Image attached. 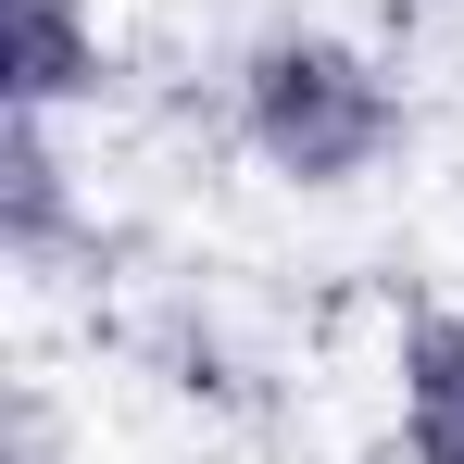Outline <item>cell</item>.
Returning a JSON list of instances; mask_svg holds the SVG:
<instances>
[{
    "instance_id": "obj_1",
    "label": "cell",
    "mask_w": 464,
    "mask_h": 464,
    "mask_svg": "<svg viewBox=\"0 0 464 464\" xmlns=\"http://www.w3.org/2000/svg\"><path fill=\"white\" fill-rule=\"evenodd\" d=\"M238 139L276 163L289 188H352V176H377L389 139H401V101L389 76L352 51V38H264L251 63H238Z\"/></svg>"
},
{
    "instance_id": "obj_2",
    "label": "cell",
    "mask_w": 464,
    "mask_h": 464,
    "mask_svg": "<svg viewBox=\"0 0 464 464\" xmlns=\"http://www.w3.org/2000/svg\"><path fill=\"white\" fill-rule=\"evenodd\" d=\"M101 88L88 0H0V113H63Z\"/></svg>"
},
{
    "instance_id": "obj_3",
    "label": "cell",
    "mask_w": 464,
    "mask_h": 464,
    "mask_svg": "<svg viewBox=\"0 0 464 464\" xmlns=\"http://www.w3.org/2000/svg\"><path fill=\"white\" fill-rule=\"evenodd\" d=\"M401 440L414 464H464V314L401 326Z\"/></svg>"
},
{
    "instance_id": "obj_4",
    "label": "cell",
    "mask_w": 464,
    "mask_h": 464,
    "mask_svg": "<svg viewBox=\"0 0 464 464\" xmlns=\"http://www.w3.org/2000/svg\"><path fill=\"white\" fill-rule=\"evenodd\" d=\"M0 227H13V251H51V227H63L51 113H0Z\"/></svg>"
}]
</instances>
